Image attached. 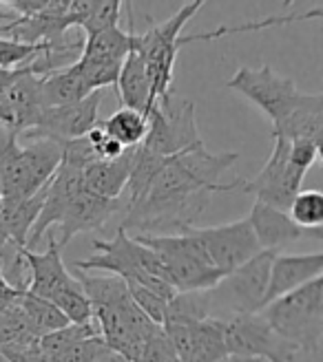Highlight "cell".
I'll return each mask as SVG.
<instances>
[{"label":"cell","instance_id":"cell-1","mask_svg":"<svg viewBox=\"0 0 323 362\" xmlns=\"http://www.w3.org/2000/svg\"><path fill=\"white\" fill-rule=\"evenodd\" d=\"M237 157V153H208L204 141L171 157L142 197L124 210L120 228L137 234H179L204 212L210 194L244 188V179L220 181Z\"/></svg>","mask_w":323,"mask_h":362},{"label":"cell","instance_id":"cell-2","mask_svg":"<svg viewBox=\"0 0 323 362\" xmlns=\"http://www.w3.org/2000/svg\"><path fill=\"white\" fill-rule=\"evenodd\" d=\"M76 279L91 303L98 336L122 362H135L147 342L162 329L133 303L127 283L118 276H89L76 269Z\"/></svg>","mask_w":323,"mask_h":362},{"label":"cell","instance_id":"cell-3","mask_svg":"<svg viewBox=\"0 0 323 362\" xmlns=\"http://www.w3.org/2000/svg\"><path fill=\"white\" fill-rule=\"evenodd\" d=\"M96 255L89 259L76 261V269H102L109 272L111 276L122 279L127 285H140L144 289H151L157 296L173 300L175 298V287L169 283V276L164 267H162L159 259L153 255L149 247L142 245L135 237H129L127 230L118 228L113 239L104 241L96 239L91 243Z\"/></svg>","mask_w":323,"mask_h":362},{"label":"cell","instance_id":"cell-4","mask_svg":"<svg viewBox=\"0 0 323 362\" xmlns=\"http://www.w3.org/2000/svg\"><path fill=\"white\" fill-rule=\"evenodd\" d=\"M133 237L159 259L177 294L208 292L224 279L222 272L210 265L202 245L186 228L179 234H133Z\"/></svg>","mask_w":323,"mask_h":362},{"label":"cell","instance_id":"cell-5","mask_svg":"<svg viewBox=\"0 0 323 362\" xmlns=\"http://www.w3.org/2000/svg\"><path fill=\"white\" fill-rule=\"evenodd\" d=\"M259 314L299 351L319 354L323 340V276L268 303Z\"/></svg>","mask_w":323,"mask_h":362},{"label":"cell","instance_id":"cell-6","mask_svg":"<svg viewBox=\"0 0 323 362\" xmlns=\"http://www.w3.org/2000/svg\"><path fill=\"white\" fill-rule=\"evenodd\" d=\"M204 5H206L204 0H193L188 5H182V9H177L169 21L151 27L149 31L144 33L133 31V51H137L142 60L147 62L155 102L171 90L175 60L179 49H182V45H179L182 29Z\"/></svg>","mask_w":323,"mask_h":362},{"label":"cell","instance_id":"cell-7","mask_svg":"<svg viewBox=\"0 0 323 362\" xmlns=\"http://www.w3.org/2000/svg\"><path fill=\"white\" fill-rule=\"evenodd\" d=\"M149 117L147 139L140 144L142 151L169 159L202 141L195 122V106L191 100L175 95L173 90L159 98Z\"/></svg>","mask_w":323,"mask_h":362},{"label":"cell","instance_id":"cell-8","mask_svg":"<svg viewBox=\"0 0 323 362\" xmlns=\"http://www.w3.org/2000/svg\"><path fill=\"white\" fill-rule=\"evenodd\" d=\"M277 252L261 250L250 261L232 269L217 285L206 292L208 310L212 303H220L230 310V316L259 314L264 307V296L271 276V265Z\"/></svg>","mask_w":323,"mask_h":362},{"label":"cell","instance_id":"cell-9","mask_svg":"<svg viewBox=\"0 0 323 362\" xmlns=\"http://www.w3.org/2000/svg\"><path fill=\"white\" fill-rule=\"evenodd\" d=\"M224 342L228 356L261 358L268 362H293L299 349L283 340L261 314L230 316L224 320Z\"/></svg>","mask_w":323,"mask_h":362},{"label":"cell","instance_id":"cell-10","mask_svg":"<svg viewBox=\"0 0 323 362\" xmlns=\"http://www.w3.org/2000/svg\"><path fill=\"white\" fill-rule=\"evenodd\" d=\"M303 177L306 173L290 161V141L283 137H273L271 157L253 179H244L242 190L253 192L259 204L285 212L295 194L301 190Z\"/></svg>","mask_w":323,"mask_h":362},{"label":"cell","instance_id":"cell-11","mask_svg":"<svg viewBox=\"0 0 323 362\" xmlns=\"http://www.w3.org/2000/svg\"><path fill=\"white\" fill-rule=\"evenodd\" d=\"M162 332L171 342L179 362H224L228 358L224 318H166Z\"/></svg>","mask_w":323,"mask_h":362},{"label":"cell","instance_id":"cell-12","mask_svg":"<svg viewBox=\"0 0 323 362\" xmlns=\"http://www.w3.org/2000/svg\"><path fill=\"white\" fill-rule=\"evenodd\" d=\"M186 230L202 245L210 265L217 272H222L224 276L261 252L246 216L239 221L224 223V226H210V228L188 226Z\"/></svg>","mask_w":323,"mask_h":362},{"label":"cell","instance_id":"cell-13","mask_svg":"<svg viewBox=\"0 0 323 362\" xmlns=\"http://www.w3.org/2000/svg\"><path fill=\"white\" fill-rule=\"evenodd\" d=\"M228 88L237 90L248 102L259 106L261 111L271 117L273 124H277L290 106L299 98L297 84L290 78L279 76L271 64H264L259 69L242 66L235 76L226 82Z\"/></svg>","mask_w":323,"mask_h":362},{"label":"cell","instance_id":"cell-14","mask_svg":"<svg viewBox=\"0 0 323 362\" xmlns=\"http://www.w3.org/2000/svg\"><path fill=\"white\" fill-rule=\"evenodd\" d=\"M104 98V90H94L91 95L58 108H42V113L35 122L33 129L18 135V139H56V141H71L84 137L94 126L100 122L98 111Z\"/></svg>","mask_w":323,"mask_h":362},{"label":"cell","instance_id":"cell-15","mask_svg":"<svg viewBox=\"0 0 323 362\" xmlns=\"http://www.w3.org/2000/svg\"><path fill=\"white\" fill-rule=\"evenodd\" d=\"M127 208V199L124 194L120 199H102L86 188L78 192L69 202V206L62 212L60 219V247H64L76 234L100 230L106 221H111L113 216H122Z\"/></svg>","mask_w":323,"mask_h":362},{"label":"cell","instance_id":"cell-16","mask_svg":"<svg viewBox=\"0 0 323 362\" xmlns=\"http://www.w3.org/2000/svg\"><path fill=\"white\" fill-rule=\"evenodd\" d=\"M323 274V255H275L271 265V276L264 296V307L285 294L295 292L301 285H306ZM261 307V310H264Z\"/></svg>","mask_w":323,"mask_h":362},{"label":"cell","instance_id":"cell-17","mask_svg":"<svg viewBox=\"0 0 323 362\" xmlns=\"http://www.w3.org/2000/svg\"><path fill=\"white\" fill-rule=\"evenodd\" d=\"M250 228H253V234L259 243L261 250H271V252H279L283 245L295 243L299 239H321L323 234H314V232H306L297 228L288 214L275 210L271 206H264L259 202L253 204V210L246 216Z\"/></svg>","mask_w":323,"mask_h":362},{"label":"cell","instance_id":"cell-18","mask_svg":"<svg viewBox=\"0 0 323 362\" xmlns=\"http://www.w3.org/2000/svg\"><path fill=\"white\" fill-rule=\"evenodd\" d=\"M273 137L288 141H312L321 144L323 137V95L321 93H299L290 111L277 124H273Z\"/></svg>","mask_w":323,"mask_h":362},{"label":"cell","instance_id":"cell-19","mask_svg":"<svg viewBox=\"0 0 323 362\" xmlns=\"http://www.w3.org/2000/svg\"><path fill=\"white\" fill-rule=\"evenodd\" d=\"M23 259L29 269L27 292L33 296L47 298L71 276L62 261V247L56 237H49V247L45 252H33L23 247Z\"/></svg>","mask_w":323,"mask_h":362},{"label":"cell","instance_id":"cell-20","mask_svg":"<svg viewBox=\"0 0 323 362\" xmlns=\"http://www.w3.org/2000/svg\"><path fill=\"white\" fill-rule=\"evenodd\" d=\"M115 86H118V98L124 104V108H131V111L144 115L153 111L155 100H153L151 78L147 71V62L142 60L137 51L131 49L129 56L124 58Z\"/></svg>","mask_w":323,"mask_h":362},{"label":"cell","instance_id":"cell-21","mask_svg":"<svg viewBox=\"0 0 323 362\" xmlns=\"http://www.w3.org/2000/svg\"><path fill=\"white\" fill-rule=\"evenodd\" d=\"M25 179H27V197L40 192L51 177L62 164V141L56 139H29L21 146Z\"/></svg>","mask_w":323,"mask_h":362},{"label":"cell","instance_id":"cell-22","mask_svg":"<svg viewBox=\"0 0 323 362\" xmlns=\"http://www.w3.org/2000/svg\"><path fill=\"white\" fill-rule=\"evenodd\" d=\"M135 148H129L122 157L111 161H94L82 170V184L89 192L102 199H120L127 190Z\"/></svg>","mask_w":323,"mask_h":362},{"label":"cell","instance_id":"cell-23","mask_svg":"<svg viewBox=\"0 0 323 362\" xmlns=\"http://www.w3.org/2000/svg\"><path fill=\"white\" fill-rule=\"evenodd\" d=\"M47 186L25 199H0V228L18 247H27L29 232L45 204Z\"/></svg>","mask_w":323,"mask_h":362},{"label":"cell","instance_id":"cell-24","mask_svg":"<svg viewBox=\"0 0 323 362\" xmlns=\"http://www.w3.org/2000/svg\"><path fill=\"white\" fill-rule=\"evenodd\" d=\"M91 95V90L86 88L78 64H69L64 69L51 71V74L40 78V102L42 108H58L76 104L84 98Z\"/></svg>","mask_w":323,"mask_h":362},{"label":"cell","instance_id":"cell-25","mask_svg":"<svg viewBox=\"0 0 323 362\" xmlns=\"http://www.w3.org/2000/svg\"><path fill=\"white\" fill-rule=\"evenodd\" d=\"M122 7L120 0H69L67 21L71 27H82L86 35H94L118 27Z\"/></svg>","mask_w":323,"mask_h":362},{"label":"cell","instance_id":"cell-26","mask_svg":"<svg viewBox=\"0 0 323 362\" xmlns=\"http://www.w3.org/2000/svg\"><path fill=\"white\" fill-rule=\"evenodd\" d=\"M133 49V25L131 31H122L120 25L104 29L100 33L86 35L82 42V51L78 60H89V62H111V64H122L124 58L129 56Z\"/></svg>","mask_w":323,"mask_h":362},{"label":"cell","instance_id":"cell-27","mask_svg":"<svg viewBox=\"0 0 323 362\" xmlns=\"http://www.w3.org/2000/svg\"><path fill=\"white\" fill-rule=\"evenodd\" d=\"M106 135L113 137L122 148H137L147 139L149 133V117L144 113L131 111V108H118V111L100 122Z\"/></svg>","mask_w":323,"mask_h":362},{"label":"cell","instance_id":"cell-28","mask_svg":"<svg viewBox=\"0 0 323 362\" xmlns=\"http://www.w3.org/2000/svg\"><path fill=\"white\" fill-rule=\"evenodd\" d=\"M18 303H21L23 312H25V316H27V320L31 325V329L38 338L58 332V329H62L69 325V320L62 316V312L51 300L33 296V294L27 292V289H25V292H21Z\"/></svg>","mask_w":323,"mask_h":362},{"label":"cell","instance_id":"cell-29","mask_svg":"<svg viewBox=\"0 0 323 362\" xmlns=\"http://www.w3.org/2000/svg\"><path fill=\"white\" fill-rule=\"evenodd\" d=\"M49 300L58 307L62 312V316L74 322V325H89L94 322V312H91V303H89L84 287L80 285V281L71 274L56 292L49 296Z\"/></svg>","mask_w":323,"mask_h":362},{"label":"cell","instance_id":"cell-30","mask_svg":"<svg viewBox=\"0 0 323 362\" xmlns=\"http://www.w3.org/2000/svg\"><path fill=\"white\" fill-rule=\"evenodd\" d=\"M40 338L33 334L18 298L5 307H0V349L25 347V345H33Z\"/></svg>","mask_w":323,"mask_h":362},{"label":"cell","instance_id":"cell-31","mask_svg":"<svg viewBox=\"0 0 323 362\" xmlns=\"http://www.w3.org/2000/svg\"><path fill=\"white\" fill-rule=\"evenodd\" d=\"M288 219L306 232L321 234V223H323V194L319 190H299L295 199L290 202Z\"/></svg>","mask_w":323,"mask_h":362},{"label":"cell","instance_id":"cell-32","mask_svg":"<svg viewBox=\"0 0 323 362\" xmlns=\"http://www.w3.org/2000/svg\"><path fill=\"white\" fill-rule=\"evenodd\" d=\"M60 45H23V42L9 40V38H0V69L9 71V69L27 66Z\"/></svg>","mask_w":323,"mask_h":362},{"label":"cell","instance_id":"cell-33","mask_svg":"<svg viewBox=\"0 0 323 362\" xmlns=\"http://www.w3.org/2000/svg\"><path fill=\"white\" fill-rule=\"evenodd\" d=\"M58 362H122V360L104 345L100 336H91L71 347Z\"/></svg>","mask_w":323,"mask_h":362},{"label":"cell","instance_id":"cell-34","mask_svg":"<svg viewBox=\"0 0 323 362\" xmlns=\"http://www.w3.org/2000/svg\"><path fill=\"white\" fill-rule=\"evenodd\" d=\"M80 76L86 84V88L91 90H104L106 86H115L120 66L122 64H111V62H89V60H76Z\"/></svg>","mask_w":323,"mask_h":362},{"label":"cell","instance_id":"cell-35","mask_svg":"<svg viewBox=\"0 0 323 362\" xmlns=\"http://www.w3.org/2000/svg\"><path fill=\"white\" fill-rule=\"evenodd\" d=\"M84 137H86L89 144H91L98 161H111V159H118V157H122L124 153H127V148H122L113 137L106 135V131L100 126V122Z\"/></svg>","mask_w":323,"mask_h":362},{"label":"cell","instance_id":"cell-36","mask_svg":"<svg viewBox=\"0 0 323 362\" xmlns=\"http://www.w3.org/2000/svg\"><path fill=\"white\" fill-rule=\"evenodd\" d=\"M135 362H179L173 347H171V342L166 340L164 332H157L149 342H147V347L142 349L140 358Z\"/></svg>","mask_w":323,"mask_h":362},{"label":"cell","instance_id":"cell-37","mask_svg":"<svg viewBox=\"0 0 323 362\" xmlns=\"http://www.w3.org/2000/svg\"><path fill=\"white\" fill-rule=\"evenodd\" d=\"M321 153V144H312V141H290V161L303 173H308L310 166L319 159Z\"/></svg>","mask_w":323,"mask_h":362},{"label":"cell","instance_id":"cell-38","mask_svg":"<svg viewBox=\"0 0 323 362\" xmlns=\"http://www.w3.org/2000/svg\"><path fill=\"white\" fill-rule=\"evenodd\" d=\"M9 362H56L53 358H49L38 342H33V345H25V347H9V349H0Z\"/></svg>","mask_w":323,"mask_h":362},{"label":"cell","instance_id":"cell-39","mask_svg":"<svg viewBox=\"0 0 323 362\" xmlns=\"http://www.w3.org/2000/svg\"><path fill=\"white\" fill-rule=\"evenodd\" d=\"M21 292H25V289H16L13 285H9V281L3 274V269H0V307H5L11 300H16L21 296Z\"/></svg>","mask_w":323,"mask_h":362},{"label":"cell","instance_id":"cell-40","mask_svg":"<svg viewBox=\"0 0 323 362\" xmlns=\"http://www.w3.org/2000/svg\"><path fill=\"white\" fill-rule=\"evenodd\" d=\"M13 247H18V245H13V243L9 241L7 234L3 232V228H0V261H3V259L9 255V252H11Z\"/></svg>","mask_w":323,"mask_h":362},{"label":"cell","instance_id":"cell-41","mask_svg":"<svg viewBox=\"0 0 323 362\" xmlns=\"http://www.w3.org/2000/svg\"><path fill=\"white\" fill-rule=\"evenodd\" d=\"M224 362H268V360H261V358H239V356H228Z\"/></svg>","mask_w":323,"mask_h":362},{"label":"cell","instance_id":"cell-42","mask_svg":"<svg viewBox=\"0 0 323 362\" xmlns=\"http://www.w3.org/2000/svg\"><path fill=\"white\" fill-rule=\"evenodd\" d=\"M0 362H9V360H7V358H5L3 354H0Z\"/></svg>","mask_w":323,"mask_h":362}]
</instances>
